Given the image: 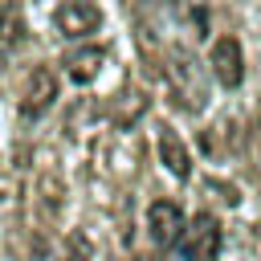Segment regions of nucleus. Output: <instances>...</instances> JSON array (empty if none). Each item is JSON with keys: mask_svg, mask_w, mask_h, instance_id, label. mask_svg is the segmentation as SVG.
<instances>
[{"mask_svg": "<svg viewBox=\"0 0 261 261\" xmlns=\"http://www.w3.org/2000/svg\"><path fill=\"white\" fill-rule=\"evenodd\" d=\"M220 241H224L220 220L212 212H196L192 224H188V257L192 261H216L220 257Z\"/></svg>", "mask_w": 261, "mask_h": 261, "instance_id": "5", "label": "nucleus"}, {"mask_svg": "<svg viewBox=\"0 0 261 261\" xmlns=\"http://www.w3.org/2000/svg\"><path fill=\"white\" fill-rule=\"evenodd\" d=\"M0 41L8 49H16L24 41V16H20V0H0Z\"/></svg>", "mask_w": 261, "mask_h": 261, "instance_id": "9", "label": "nucleus"}, {"mask_svg": "<svg viewBox=\"0 0 261 261\" xmlns=\"http://www.w3.org/2000/svg\"><path fill=\"white\" fill-rule=\"evenodd\" d=\"M41 204H45V212L49 216H57V204H61V184H57V175H41Z\"/></svg>", "mask_w": 261, "mask_h": 261, "instance_id": "11", "label": "nucleus"}, {"mask_svg": "<svg viewBox=\"0 0 261 261\" xmlns=\"http://www.w3.org/2000/svg\"><path fill=\"white\" fill-rule=\"evenodd\" d=\"M147 261H155V257H147Z\"/></svg>", "mask_w": 261, "mask_h": 261, "instance_id": "12", "label": "nucleus"}, {"mask_svg": "<svg viewBox=\"0 0 261 261\" xmlns=\"http://www.w3.org/2000/svg\"><path fill=\"white\" fill-rule=\"evenodd\" d=\"M102 61H106V53H102L98 45H86V49H77V53H69V57H65V77H69V82H77V86H86V82H94V77H98Z\"/></svg>", "mask_w": 261, "mask_h": 261, "instance_id": "8", "label": "nucleus"}, {"mask_svg": "<svg viewBox=\"0 0 261 261\" xmlns=\"http://www.w3.org/2000/svg\"><path fill=\"white\" fill-rule=\"evenodd\" d=\"M147 228H151V237H155L159 245H175L188 224H184V212H179L175 200H155V204L147 208Z\"/></svg>", "mask_w": 261, "mask_h": 261, "instance_id": "6", "label": "nucleus"}, {"mask_svg": "<svg viewBox=\"0 0 261 261\" xmlns=\"http://www.w3.org/2000/svg\"><path fill=\"white\" fill-rule=\"evenodd\" d=\"M57 94H61L57 73H53L49 65H37V69L29 73V86H24L20 114H24V118H41V114H49V110H53V102H57Z\"/></svg>", "mask_w": 261, "mask_h": 261, "instance_id": "2", "label": "nucleus"}, {"mask_svg": "<svg viewBox=\"0 0 261 261\" xmlns=\"http://www.w3.org/2000/svg\"><path fill=\"white\" fill-rule=\"evenodd\" d=\"M155 151H159V163H163V167H167L175 179H188V175H192V155H188L184 139H179L171 126H163V130H159Z\"/></svg>", "mask_w": 261, "mask_h": 261, "instance_id": "7", "label": "nucleus"}, {"mask_svg": "<svg viewBox=\"0 0 261 261\" xmlns=\"http://www.w3.org/2000/svg\"><path fill=\"white\" fill-rule=\"evenodd\" d=\"M53 24H57L61 37H90V33H98V24H102V8H98L94 0H65V4L53 12Z\"/></svg>", "mask_w": 261, "mask_h": 261, "instance_id": "3", "label": "nucleus"}, {"mask_svg": "<svg viewBox=\"0 0 261 261\" xmlns=\"http://www.w3.org/2000/svg\"><path fill=\"white\" fill-rule=\"evenodd\" d=\"M147 110V98L139 94V90H130V94H122V110H118V126H126V122H135L139 114Z\"/></svg>", "mask_w": 261, "mask_h": 261, "instance_id": "10", "label": "nucleus"}, {"mask_svg": "<svg viewBox=\"0 0 261 261\" xmlns=\"http://www.w3.org/2000/svg\"><path fill=\"white\" fill-rule=\"evenodd\" d=\"M208 65H212V77L228 90H237L245 82V53H241V41L237 37H220L208 53Z\"/></svg>", "mask_w": 261, "mask_h": 261, "instance_id": "4", "label": "nucleus"}, {"mask_svg": "<svg viewBox=\"0 0 261 261\" xmlns=\"http://www.w3.org/2000/svg\"><path fill=\"white\" fill-rule=\"evenodd\" d=\"M163 73H167L171 94L179 98L184 110H204V102H208V82H204L200 61H196L184 45H171V49H167V57H163Z\"/></svg>", "mask_w": 261, "mask_h": 261, "instance_id": "1", "label": "nucleus"}]
</instances>
